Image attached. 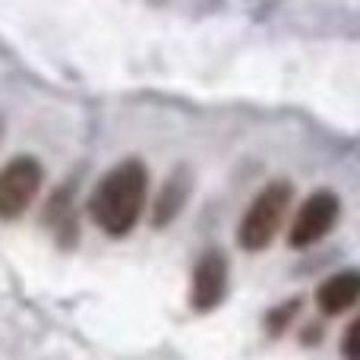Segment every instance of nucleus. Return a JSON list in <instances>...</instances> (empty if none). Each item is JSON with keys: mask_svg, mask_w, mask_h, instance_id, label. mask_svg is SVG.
Here are the masks:
<instances>
[{"mask_svg": "<svg viewBox=\"0 0 360 360\" xmlns=\"http://www.w3.org/2000/svg\"><path fill=\"white\" fill-rule=\"evenodd\" d=\"M146 196H149V171L143 162L127 158L117 168L108 171L105 180L95 186L92 199H89V215L105 234L127 237L143 218Z\"/></svg>", "mask_w": 360, "mask_h": 360, "instance_id": "1", "label": "nucleus"}, {"mask_svg": "<svg viewBox=\"0 0 360 360\" xmlns=\"http://www.w3.org/2000/svg\"><path fill=\"white\" fill-rule=\"evenodd\" d=\"M291 199H294V186L288 180H272L269 186H262L256 193V199L250 202V209L243 212L240 228H237V243L247 253L266 250L281 231V224H285Z\"/></svg>", "mask_w": 360, "mask_h": 360, "instance_id": "2", "label": "nucleus"}, {"mask_svg": "<svg viewBox=\"0 0 360 360\" xmlns=\"http://www.w3.org/2000/svg\"><path fill=\"white\" fill-rule=\"evenodd\" d=\"M44 184V168L38 158L16 155L0 168V218L13 221L19 218L32 202H35L38 190Z\"/></svg>", "mask_w": 360, "mask_h": 360, "instance_id": "3", "label": "nucleus"}, {"mask_svg": "<svg viewBox=\"0 0 360 360\" xmlns=\"http://www.w3.org/2000/svg\"><path fill=\"white\" fill-rule=\"evenodd\" d=\"M338 215H342V199L332 190H316L304 199V205L297 209L288 231V243L294 250H307L313 243H319L332 228H335Z\"/></svg>", "mask_w": 360, "mask_h": 360, "instance_id": "4", "label": "nucleus"}, {"mask_svg": "<svg viewBox=\"0 0 360 360\" xmlns=\"http://www.w3.org/2000/svg\"><path fill=\"white\" fill-rule=\"evenodd\" d=\"M228 294V256L221 250H205L193 269L190 307L196 313H212Z\"/></svg>", "mask_w": 360, "mask_h": 360, "instance_id": "5", "label": "nucleus"}, {"mask_svg": "<svg viewBox=\"0 0 360 360\" xmlns=\"http://www.w3.org/2000/svg\"><path fill=\"white\" fill-rule=\"evenodd\" d=\"M360 300V269H342L316 288V307L323 316L348 313Z\"/></svg>", "mask_w": 360, "mask_h": 360, "instance_id": "6", "label": "nucleus"}, {"mask_svg": "<svg viewBox=\"0 0 360 360\" xmlns=\"http://www.w3.org/2000/svg\"><path fill=\"white\" fill-rule=\"evenodd\" d=\"M190 193H193L190 168H174V171H171V177L165 180V186L158 190L155 205H152V224H155V228H168L180 212H184Z\"/></svg>", "mask_w": 360, "mask_h": 360, "instance_id": "7", "label": "nucleus"}, {"mask_svg": "<svg viewBox=\"0 0 360 360\" xmlns=\"http://www.w3.org/2000/svg\"><path fill=\"white\" fill-rule=\"evenodd\" d=\"M300 307H304V300H300V297H291V300H285V304L272 307V310L266 313V332H269V335H272V338L285 335L288 326L297 319Z\"/></svg>", "mask_w": 360, "mask_h": 360, "instance_id": "8", "label": "nucleus"}, {"mask_svg": "<svg viewBox=\"0 0 360 360\" xmlns=\"http://www.w3.org/2000/svg\"><path fill=\"white\" fill-rule=\"evenodd\" d=\"M342 357L345 360H360V316L345 329L342 335Z\"/></svg>", "mask_w": 360, "mask_h": 360, "instance_id": "9", "label": "nucleus"}, {"mask_svg": "<svg viewBox=\"0 0 360 360\" xmlns=\"http://www.w3.org/2000/svg\"><path fill=\"white\" fill-rule=\"evenodd\" d=\"M319 342H323V329H319V326H307L304 329V345L310 348V345H319Z\"/></svg>", "mask_w": 360, "mask_h": 360, "instance_id": "10", "label": "nucleus"}, {"mask_svg": "<svg viewBox=\"0 0 360 360\" xmlns=\"http://www.w3.org/2000/svg\"><path fill=\"white\" fill-rule=\"evenodd\" d=\"M0 133H4V124H0Z\"/></svg>", "mask_w": 360, "mask_h": 360, "instance_id": "11", "label": "nucleus"}]
</instances>
